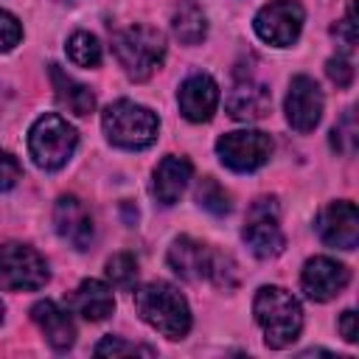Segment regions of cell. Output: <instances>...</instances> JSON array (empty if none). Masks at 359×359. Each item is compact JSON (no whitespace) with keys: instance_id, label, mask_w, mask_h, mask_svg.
Segmentation results:
<instances>
[{"instance_id":"cell-1","label":"cell","mask_w":359,"mask_h":359,"mask_svg":"<svg viewBox=\"0 0 359 359\" xmlns=\"http://www.w3.org/2000/svg\"><path fill=\"white\" fill-rule=\"evenodd\" d=\"M135 309L143 323L168 339H182L191 328V309L185 297L165 280H151L135 289Z\"/></svg>"},{"instance_id":"cell-2","label":"cell","mask_w":359,"mask_h":359,"mask_svg":"<svg viewBox=\"0 0 359 359\" xmlns=\"http://www.w3.org/2000/svg\"><path fill=\"white\" fill-rule=\"evenodd\" d=\"M252 311L269 348H286L300 337L303 309L297 297L283 286H261L255 292Z\"/></svg>"},{"instance_id":"cell-3","label":"cell","mask_w":359,"mask_h":359,"mask_svg":"<svg viewBox=\"0 0 359 359\" xmlns=\"http://www.w3.org/2000/svg\"><path fill=\"white\" fill-rule=\"evenodd\" d=\"M168 266L185 280H213L216 286H236V264L233 258L210 250L208 244L180 236L168 247Z\"/></svg>"},{"instance_id":"cell-4","label":"cell","mask_w":359,"mask_h":359,"mask_svg":"<svg viewBox=\"0 0 359 359\" xmlns=\"http://www.w3.org/2000/svg\"><path fill=\"white\" fill-rule=\"evenodd\" d=\"M112 53L132 81H146L165 56V36L151 25H129L112 34Z\"/></svg>"},{"instance_id":"cell-5","label":"cell","mask_w":359,"mask_h":359,"mask_svg":"<svg viewBox=\"0 0 359 359\" xmlns=\"http://www.w3.org/2000/svg\"><path fill=\"white\" fill-rule=\"evenodd\" d=\"M101 126H104V135L112 146L137 151V149H149L157 140L160 121L149 107L121 98L104 109Z\"/></svg>"},{"instance_id":"cell-6","label":"cell","mask_w":359,"mask_h":359,"mask_svg":"<svg viewBox=\"0 0 359 359\" xmlns=\"http://www.w3.org/2000/svg\"><path fill=\"white\" fill-rule=\"evenodd\" d=\"M79 146V132L56 112H48L36 118V123L28 132V151L34 163L45 171L62 168Z\"/></svg>"},{"instance_id":"cell-7","label":"cell","mask_w":359,"mask_h":359,"mask_svg":"<svg viewBox=\"0 0 359 359\" xmlns=\"http://www.w3.org/2000/svg\"><path fill=\"white\" fill-rule=\"evenodd\" d=\"M241 238L250 247V252L258 258H275L283 252L286 236L280 230V208L275 196H258L250 205Z\"/></svg>"},{"instance_id":"cell-8","label":"cell","mask_w":359,"mask_h":359,"mask_svg":"<svg viewBox=\"0 0 359 359\" xmlns=\"http://www.w3.org/2000/svg\"><path fill=\"white\" fill-rule=\"evenodd\" d=\"M50 278L45 258L28 244H3L0 247V289L8 292H34Z\"/></svg>"},{"instance_id":"cell-9","label":"cell","mask_w":359,"mask_h":359,"mask_svg":"<svg viewBox=\"0 0 359 359\" xmlns=\"http://www.w3.org/2000/svg\"><path fill=\"white\" fill-rule=\"evenodd\" d=\"M216 154L230 171H255L272 154V137L258 129H238L227 132L216 140Z\"/></svg>"},{"instance_id":"cell-10","label":"cell","mask_w":359,"mask_h":359,"mask_svg":"<svg viewBox=\"0 0 359 359\" xmlns=\"http://www.w3.org/2000/svg\"><path fill=\"white\" fill-rule=\"evenodd\" d=\"M303 17L306 14L297 0H269L266 6L258 8L252 25L264 42H269L275 48H289L300 36Z\"/></svg>"},{"instance_id":"cell-11","label":"cell","mask_w":359,"mask_h":359,"mask_svg":"<svg viewBox=\"0 0 359 359\" xmlns=\"http://www.w3.org/2000/svg\"><path fill=\"white\" fill-rule=\"evenodd\" d=\"M314 230L323 238V244L337 247V250H353L359 241V210L353 202L339 199V202H328L317 219H314Z\"/></svg>"},{"instance_id":"cell-12","label":"cell","mask_w":359,"mask_h":359,"mask_svg":"<svg viewBox=\"0 0 359 359\" xmlns=\"http://www.w3.org/2000/svg\"><path fill=\"white\" fill-rule=\"evenodd\" d=\"M286 121L294 132H311L323 118V90L311 76H294L283 101Z\"/></svg>"},{"instance_id":"cell-13","label":"cell","mask_w":359,"mask_h":359,"mask_svg":"<svg viewBox=\"0 0 359 359\" xmlns=\"http://www.w3.org/2000/svg\"><path fill=\"white\" fill-rule=\"evenodd\" d=\"M348 280H351L348 266L334 258H325V255L309 258L303 266V275H300V286H303L306 297H311L317 303L337 297L348 286Z\"/></svg>"},{"instance_id":"cell-14","label":"cell","mask_w":359,"mask_h":359,"mask_svg":"<svg viewBox=\"0 0 359 359\" xmlns=\"http://www.w3.org/2000/svg\"><path fill=\"white\" fill-rule=\"evenodd\" d=\"M53 224H56V233L76 250H90V244L95 241L93 216L79 196H59L56 199Z\"/></svg>"},{"instance_id":"cell-15","label":"cell","mask_w":359,"mask_h":359,"mask_svg":"<svg viewBox=\"0 0 359 359\" xmlns=\"http://www.w3.org/2000/svg\"><path fill=\"white\" fill-rule=\"evenodd\" d=\"M177 104L180 112L194 121V123H205L213 118L216 104H219V87L208 73H194L180 84L177 93Z\"/></svg>"},{"instance_id":"cell-16","label":"cell","mask_w":359,"mask_h":359,"mask_svg":"<svg viewBox=\"0 0 359 359\" xmlns=\"http://www.w3.org/2000/svg\"><path fill=\"white\" fill-rule=\"evenodd\" d=\"M269 104H272L269 87L252 79L236 81V87L227 93V101H224L227 115L236 121H261L269 112Z\"/></svg>"},{"instance_id":"cell-17","label":"cell","mask_w":359,"mask_h":359,"mask_svg":"<svg viewBox=\"0 0 359 359\" xmlns=\"http://www.w3.org/2000/svg\"><path fill=\"white\" fill-rule=\"evenodd\" d=\"M67 306H70L73 314H79V317H84L90 323H101L115 311V294H112V289L107 283L90 278V280H81L70 292Z\"/></svg>"},{"instance_id":"cell-18","label":"cell","mask_w":359,"mask_h":359,"mask_svg":"<svg viewBox=\"0 0 359 359\" xmlns=\"http://www.w3.org/2000/svg\"><path fill=\"white\" fill-rule=\"evenodd\" d=\"M194 174L191 160L177 157V154H165L157 168H154V182H151V194L160 205H174L182 191L188 188V180Z\"/></svg>"},{"instance_id":"cell-19","label":"cell","mask_w":359,"mask_h":359,"mask_svg":"<svg viewBox=\"0 0 359 359\" xmlns=\"http://www.w3.org/2000/svg\"><path fill=\"white\" fill-rule=\"evenodd\" d=\"M31 317L36 323V328L45 334L48 345L53 351H67L73 348L76 342V325L70 320L67 311H62L53 300H39L34 309H31Z\"/></svg>"},{"instance_id":"cell-20","label":"cell","mask_w":359,"mask_h":359,"mask_svg":"<svg viewBox=\"0 0 359 359\" xmlns=\"http://www.w3.org/2000/svg\"><path fill=\"white\" fill-rule=\"evenodd\" d=\"M50 81H53V90H56V98L65 109H70L73 115H90L95 109V95L87 84L76 81L73 76H67L59 65H50Z\"/></svg>"},{"instance_id":"cell-21","label":"cell","mask_w":359,"mask_h":359,"mask_svg":"<svg viewBox=\"0 0 359 359\" xmlns=\"http://www.w3.org/2000/svg\"><path fill=\"white\" fill-rule=\"evenodd\" d=\"M171 28L182 45H199L208 34V17L196 0H180L171 11Z\"/></svg>"},{"instance_id":"cell-22","label":"cell","mask_w":359,"mask_h":359,"mask_svg":"<svg viewBox=\"0 0 359 359\" xmlns=\"http://www.w3.org/2000/svg\"><path fill=\"white\" fill-rule=\"evenodd\" d=\"M67 56L79 67H98V62H101V45H98V39L93 34L76 31L67 39Z\"/></svg>"},{"instance_id":"cell-23","label":"cell","mask_w":359,"mask_h":359,"mask_svg":"<svg viewBox=\"0 0 359 359\" xmlns=\"http://www.w3.org/2000/svg\"><path fill=\"white\" fill-rule=\"evenodd\" d=\"M196 202L213 213V216H224L230 213V194L213 180V177H202L199 185H196Z\"/></svg>"},{"instance_id":"cell-24","label":"cell","mask_w":359,"mask_h":359,"mask_svg":"<svg viewBox=\"0 0 359 359\" xmlns=\"http://www.w3.org/2000/svg\"><path fill=\"white\" fill-rule=\"evenodd\" d=\"M107 278H109L112 286L129 289L137 280V261H135V255L132 252H115L107 261Z\"/></svg>"},{"instance_id":"cell-25","label":"cell","mask_w":359,"mask_h":359,"mask_svg":"<svg viewBox=\"0 0 359 359\" xmlns=\"http://www.w3.org/2000/svg\"><path fill=\"white\" fill-rule=\"evenodd\" d=\"M356 135H359V126H356V115L353 109H345V115L337 121V126L331 129V146L334 151L339 154H353L356 151Z\"/></svg>"},{"instance_id":"cell-26","label":"cell","mask_w":359,"mask_h":359,"mask_svg":"<svg viewBox=\"0 0 359 359\" xmlns=\"http://www.w3.org/2000/svg\"><path fill=\"white\" fill-rule=\"evenodd\" d=\"M95 356H135V353H143V356H154V348L149 345H135V342H123L121 337H104L95 351Z\"/></svg>"},{"instance_id":"cell-27","label":"cell","mask_w":359,"mask_h":359,"mask_svg":"<svg viewBox=\"0 0 359 359\" xmlns=\"http://www.w3.org/2000/svg\"><path fill=\"white\" fill-rule=\"evenodd\" d=\"M334 36H337V42L342 45V53H353V48H356V17H353V3H348V11H345V17L334 25Z\"/></svg>"},{"instance_id":"cell-28","label":"cell","mask_w":359,"mask_h":359,"mask_svg":"<svg viewBox=\"0 0 359 359\" xmlns=\"http://www.w3.org/2000/svg\"><path fill=\"white\" fill-rule=\"evenodd\" d=\"M325 73H328V79H331L337 87H351V81H353V62H351V56H348V53L331 56V59L325 62Z\"/></svg>"},{"instance_id":"cell-29","label":"cell","mask_w":359,"mask_h":359,"mask_svg":"<svg viewBox=\"0 0 359 359\" xmlns=\"http://www.w3.org/2000/svg\"><path fill=\"white\" fill-rule=\"evenodd\" d=\"M20 39H22V25H20V20H17L11 11L0 8V53L11 50Z\"/></svg>"},{"instance_id":"cell-30","label":"cell","mask_w":359,"mask_h":359,"mask_svg":"<svg viewBox=\"0 0 359 359\" xmlns=\"http://www.w3.org/2000/svg\"><path fill=\"white\" fill-rule=\"evenodd\" d=\"M20 177H22L20 163H17V160H14L8 151H3V149H0V191L14 188Z\"/></svg>"},{"instance_id":"cell-31","label":"cell","mask_w":359,"mask_h":359,"mask_svg":"<svg viewBox=\"0 0 359 359\" xmlns=\"http://www.w3.org/2000/svg\"><path fill=\"white\" fill-rule=\"evenodd\" d=\"M339 331H342V339H345V342H356V311H353V309L342 311V317H339Z\"/></svg>"},{"instance_id":"cell-32","label":"cell","mask_w":359,"mask_h":359,"mask_svg":"<svg viewBox=\"0 0 359 359\" xmlns=\"http://www.w3.org/2000/svg\"><path fill=\"white\" fill-rule=\"evenodd\" d=\"M3 311H6V309H3V303H0V323H3Z\"/></svg>"}]
</instances>
